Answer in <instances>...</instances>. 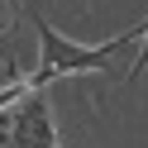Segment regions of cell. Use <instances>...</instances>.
<instances>
[{
	"label": "cell",
	"instance_id": "cell-1",
	"mask_svg": "<svg viewBox=\"0 0 148 148\" xmlns=\"http://www.w3.org/2000/svg\"><path fill=\"white\" fill-rule=\"evenodd\" d=\"M34 24H38V38H43V62H38V72H34V77H24L29 86H48V81H58V77H72V72L105 67V62H110V58H115V53L138 34V29H124V34H115L110 43H100V48H77V43L62 38L48 19H34Z\"/></svg>",
	"mask_w": 148,
	"mask_h": 148
},
{
	"label": "cell",
	"instance_id": "cell-4",
	"mask_svg": "<svg viewBox=\"0 0 148 148\" xmlns=\"http://www.w3.org/2000/svg\"><path fill=\"white\" fill-rule=\"evenodd\" d=\"M143 29H148V19H143ZM148 67V34H143V48H138V62L129 67V81H138V72Z\"/></svg>",
	"mask_w": 148,
	"mask_h": 148
},
{
	"label": "cell",
	"instance_id": "cell-3",
	"mask_svg": "<svg viewBox=\"0 0 148 148\" xmlns=\"http://www.w3.org/2000/svg\"><path fill=\"white\" fill-rule=\"evenodd\" d=\"M29 81H10V86H0V105H10V100H24Z\"/></svg>",
	"mask_w": 148,
	"mask_h": 148
},
{
	"label": "cell",
	"instance_id": "cell-2",
	"mask_svg": "<svg viewBox=\"0 0 148 148\" xmlns=\"http://www.w3.org/2000/svg\"><path fill=\"white\" fill-rule=\"evenodd\" d=\"M5 143H10V148H62L58 134H53V110H48L43 86L24 91V105L14 110L10 129H5Z\"/></svg>",
	"mask_w": 148,
	"mask_h": 148
}]
</instances>
